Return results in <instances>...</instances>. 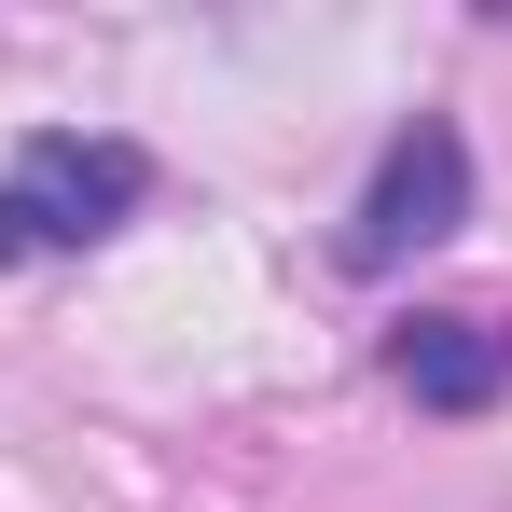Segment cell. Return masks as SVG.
<instances>
[{
  "mask_svg": "<svg viewBox=\"0 0 512 512\" xmlns=\"http://www.w3.org/2000/svg\"><path fill=\"white\" fill-rule=\"evenodd\" d=\"M388 374H402V402H429V416H485V402L512 388V319L416 305V319L388 333Z\"/></svg>",
  "mask_w": 512,
  "mask_h": 512,
  "instance_id": "3957f363",
  "label": "cell"
},
{
  "mask_svg": "<svg viewBox=\"0 0 512 512\" xmlns=\"http://www.w3.org/2000/svg\"><path fill=\"white\" fill-rule=\"evenodd\" d=\"M139 194H153V153H139V139L42 125V139H14V167H0V263H70V250H97L111 222H139Z\"/></svg>",
  "mask_w": 512,
  "mask_h": 512,
  "instance_id": "6da1fadb",
  "label": "cell"
},
{
  "mask_svg": "<svg viewBox=\"0 0 512 512\" xmlns=\"http://www.w3.org/2000/svg\"><path fill=\"white\" fill-rule=\"evenodd\" d=\"M457 222H471V139H457L443 111H416V125L374 153V180H360V208H346V236H333V250L360 263V277H388V263L443 250Z\"/></svg>",
  "mask_w": 512,
  "mask_h": 512,
  "instance_id": "7a4b0ae2",
  "label": "cell"
}]
</instances>
